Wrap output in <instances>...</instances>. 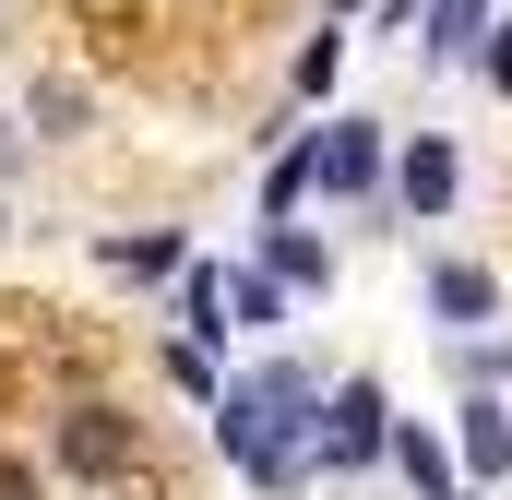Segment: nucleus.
I'll list each match as a JSON object with an SVG mask.
<instances>
[{
    "mask_svg": "<svg viewBox=\"0 0 512 500\" xmlns=\"http://www.w3.org/2000/svg\"><path fill=\"white\" fill-rule=\"evenodd\" d=\"M310 429H322V465H370V453L393 441V417H382V381H334V405H322Z\"/></svg>",
    "mask_w": 512,
    "mask_h": 500,
    "instance_id": "1",
    "label": "nucleus"
},
{
    "mask_svg": "<svg viewBox=\"0 0 512 500\" xmlns=\"http://www.w3.org/2000/svg\"><path fill=\"white\" fill-rule=\"evenodd\" d=\"M298 167H310L322 191H370V179H382V131H370V120H322Z\"/></svg>",
    "mask_w": 512,
    "mask_h": 500,
    "instance_id": "2",
    "label": "nucleus"
},
{
    "mask_svg": "<svg viewBox=\"0 0 512 500\" xmlns=\"http://www.w3.org/2000/svg\"><path fill=\"white\" fill-rule=\"evenodd\" d=\"M60 465H72V477H120V465H131V417H120V405H72Z\"/></svg>",
    "mask_w": 512,
    "mask_h": 500,
    "instance_id": "3",
    "label": "nucleus"
},
{
    "mask_svg": "<svg viewBox=\"0 0 512 500\" xmlns=\"http://www.w3.org/2000/svg\"><path fill=\"white\" fill-rule=\"evenodd\" d=\"M453 179H465V167H453V143H441V131H417V143L393 155V191H405V215H453Z\"/></svg>",
    "mask_w": 512,
    "mask_h": 500,
    "instance_id": "4",
    "label": "nucleus"
},
{
    "mask_svg": "<svg viewBox=\"0 0 512 500\" xmlns=\"http://www.w3.org/2000/svg\"><path fill=\"white\" fill-rule=\"evenodd\" d=\"M429 310H441V322H489V310H501V286H489L477 262H429Z\"/></svg>",
    "mask_w": 512,
    "mask_h": 500,
    "instance_id": "5",
    "label": "nucleus"
},
{
    "mask_svg": "<svg viewBox=\"0 0 512 500\" xmlns=\"http://www.w3.org/2000/svg\"><path fill=\"white\" fill-rule=\"evenodd\" d=\"M417 24H429V36H417V48H429V60H465V48H477V36H489V0H429V12H417Z\"/></svg>",
    "mask_w": 512,
    "mask_h": 500,
    "instance_id": "6",
    "label": "nucleus"
},
{
    "mask_svg": "<svg viewBox=\"0 0 512 500\" xmlns=\"http://www.w3.org/2000/svg\"><path fill=\"white\" fill-rule=\"evenodd\" d=\"M262 262H274V286H334V250L298 239V227H274V239H262Z\"/></svg>",
    "mask_w": 512,
    "mask_h": 500,
    "instance_id": "7",
    "label": "nucleus"
},
{
    "mask_svg": "<svg viewBox=\"0 0 512 500\" xmlns=\"http://www.w3.org/2000/svg\"><path fill=\"white\" fill-rule=\"evenodd\" d=\"M465 465H477V477L512 465V417H501V405H465Z\"/></svg>",
    "mask_w": 512,
    "mask_h": 500,
    "instance_id": "8",
    "label": "nucleus"
},
{
    "mask_svg": "<svg viewBox=\"0 0 512 500\" xmlns=\"http://www.w3.org/2000/svg\"><path fill=\"white\" fill-rule=\"evenodd\" d=\"M382 453H405V477H417V489H441V477H453V453H441V441H429V429H393Z\"/></svg>",
    "mask_w": 512,
    "mask_h": 500,
    "instance_id": "9",
    "label": "nucleus"
},
{
    "mask_svg": "<svg viewBox=\"0 0 512 500\" xmlns=\"http://www.w3.org/2000/svg\"><path fill=\"white\" fill-rule=\"evenodd\" d=\"M227 310L262 334V322H274V274H227Z\"/></svg>",
    "mask_w": 512,
    "mask_h": 500,
    "instance_id": "10",
    "label": "nucleus"
},
{
    "mask_svg": "<svg viewBox=\"0 0 512 500\" xmlns=\"http://www.w3.org/2000/svg\"><path fill=\"white\" fill-rule=\"evenodd\" d=\"M334 60H346V36H322V48H298V96H334Z\"/></svg>",
    "mask_w": 512,
    "mask_h": 500,
    "instance_id": "11",
    "label": "nucleus"
},
{
    "mask_svg": "<svg viewBox=\"0 0 512 500\" xmlns=\"http://www.w3.org/2000/svg\"><path fill=\"white\" fill-rule=\"evenodd\" d=\"M108 262H120V274H167V262H179V239H120Z\"/></svg>",
    "mask_w": 512,
    "mask_h": 500,
    "instance_id": "12",
    "label": "nucleus"
},
{
    "mask_svg": "<svg viewBox=\"0 0 512 500\" xmlns=\"http://www.w3.org/2000/svg\"><path fill=\"white\" fill-rule=\"evenodd\" d=\"M477 72H489V84L512 96V24H489V48H477Z\"/></svg>",
    "mask_w": 512,
    "mask_h": 500,
    "instance_id": "13",
    "label": "nucleus"
},
{
    "mask_svg": "<svg viewBox=\"0 0 512 500\" xmlns=\"http://www.w3.org/2000/svg\"><path fill=\"white\" fill-rule=\"evenodd\" d=\"M0 500H36V477H24V465H0Z\"/></svg>",
    "mask_w": 512,
    "mask_h": 500,
    "instance_id": "14",
    "label": "nucleus"
}]
</instances>
